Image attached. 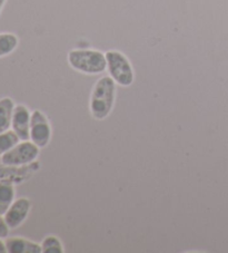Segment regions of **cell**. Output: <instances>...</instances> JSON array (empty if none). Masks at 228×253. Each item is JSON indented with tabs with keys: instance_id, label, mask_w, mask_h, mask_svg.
Segmentation results:
<instances>
[{
	"instance_id": "cell-12",
	"label": "cell",
	"mask_w": 228,
	"mask_h": 253,
	"mask_svg": "<svg viewBox=\"0 0 228 253\" xmlns=\"http://www.w3.org/2000/svg\"><path fill=\"white\" fill-rule=\"evenodd\" d=\"M20 138L14 130L0 133V156L6 154L12 147L19 143Z\"/></svg>"
},
{
	"instance_id": "cell-13",
	"label": "cell",
	"mask_w": 228,
	"mask_h": 253,
	"mask_svg": "<svg viewBox=\"0 0 228 253\" xmlns=\"http://www.w3.org/2000/svg\"><path fill=\"white\" fill-rule=\"evenodd\" d=\"M42 253H64L65 249L59 238L55 235H48L41 242Z\"/></svg>"
},
{
	"instance_id": "cell-10",
	"label": "cell",
	"mask_w": 228,
	"mask_h": 253,
	"mask_svg": "<svg viewBox=\"0 0 228 253\" xmlns=\"http://www.w3.org/2000/svg\"><path fill=\"white\" fill-rule=\"evenodd\" d=\"M15 186L10 182H0V214L5 215L15 201Z\"/></svg>"
},
{
	"instance_id": "cell-1",
	"label": "cell",
	"mask_w": 228,
	"mask_h": 253,
	"mask_svg": "<svg viewBox=\"0 0 228 253\" xmlns=\"http://www.w3.org/2000/svg\"><path fill=\"white\" fill-rule=\"evenodd\" d=\"M116 85L109 75L100 77L95 84L89 100V111L95 120L103 121L112 113L116 100Z\"/></svg>"
},
{
	"instance_id": "cell-7",
	"label": "cell",
	"mask_w": 228,
	"mask_h": 253,
	"mask_svg": "<svg viewBox=\"0 0 228 253\" xmlns=\"http://www.w3.org/2000/svg\"><path fill=\"white\" fill-rule=\"evenodd\" d=\"M30 121L32 113L25 105H16L12 114L11 128L18 135L20 141H29L30 139Z\"/></svg>"
},
{
	"instance_id": "cell-16",
	"label": "cell",
	"mask_w": 228,
	"mask_h": 253,
	"mask_svg": "<svg viewBox=\"0 0 228 253\" xmlns=\"http://www.w3.org/2000/svg\"><path fill=\"white\" fill-rule=\"evenodd\" d=\"M6 1L7 0H0V16H1V12H2L3 7L6 5Z\"/></svg>"
},
{
	"instance_id": "cell-11",
	"label": "cell",
	"mask_w": 228,
	"mask_h": 253,
	"mask_svg": "<svg viewBox=\"0 0 228 253\" xmlns=\"http://www.w3.org/2000/svg\"><path fill=\"white\" fill-rule=\"evenodd\" d=\"M19 39L12 33H0V58L6 57L16 50Z\"/></svg>"
},
{
	"instance_id": "cell-15",
	"label": "cell",
	"mask_w": 228,
	"mask_h": 253,
	"mask_svg": "<svg viewBox=\"0 0 228 253\" xmlns=\"http://www.w3.org/2000/svg\"><path fill=\"white\" fill-rule=\"evenodd\" d=\"M6 252H7L6 244L2 241V239H0V253H6Z\"/></svg>"
},
{
	"instance_id": "cell-9",
	"label": "cell",
	"mask_w": 228,
	"mask_h": 253,
	"mask_svg": "<svg viewBox=\"0 0 228 253\" xmlns=\"http://www.w3.org/2000/svg\"><path fill=\"white\" fill-rule=\"evenodd\" d=\"M15 106L16 104L10 97L0 98V133L10 129Z\"/></svg>"
},
{
	"instance_id": "cell-3",
	"label": "cell",
	"mask_w": 228,
	"mask_h": 253,
	"mask_svg": "<svg viewBox=\"0 0 228 253\" xmlns=\"http://www.w3.org/2000/svg\"><path fill=\"white\" fill-rule=\"evenodd\" d=\"M107 72L117 85L129 87L135 81V72L130 60L119 50H108L106 53Z\"/></svg>"
},
{
	"instance_id": "cell-5",
	"label": "cell",
	"mask_w": 228,
	"mask_h": 253,
	"mask_svg": "<svg viewBox=\"0 0 228 253\" xmlns=\"http://www.w3.org/2000/svg\"><path fill=\"white\" fill-rule=\"evenodd\" d=\"M51 135V126L47 116L40 111H34L30 121V141L39 148H43L49 144Z\"/></svg>"
},
{
	"instance_id": "cell-2",
	"label": "cell",
	"mask_w": 228,
	"mask_h": 253,
	"mask_svg": "<svg viewBox=\"0 0 228 253\" xmlns=\"http://www.w3.org/2000/svg\"><path fill=\"white\" fill-rule=\"evenodd\" d=\"M67 59L74 71L86 75H99L107 71L106 54L100 50L77 48L69 51Z\"/></svg>"
},
{
	"instance_id": "cell-14",
	"label": "cell",
	"mask_w": 228,
	"mask_h": 253,
	"mask_svg": "<svg viewBox=\"0 0 228 253\" xmlns=\"http://www.w3.org/2000/svg\"><path fill=\"white\" fill-rule=\"evenodd\" d=\"M10 228L8 226L3 215L0 214V239H7Z\"/></svg>"
},
{
	"instance_id": "cell-4",
	"label": "cell",
	"mask_w": 228,
	"mask_h": 253,
	"mask_svg": "<svg viewBox=\"0 0 228 253\" xmlns=\"http://www.w3.org/2000/svg\"><path fill=\"white\" fill-rule=\"evenodd\" d=\"M39 148L32 141H21L1 156V163L6 167H23L33 163L39 156Z\"/></svg>"
},
{
	"instance_id": "cell-8",
	"label": "cell",
	"mask_w": 228,
	"mask_h": 253,
	"mask_svg": "<svg viewBox=\"0 0 228 253\" xmlns=\"http://www.w3.org/2000/svg\"><path fill=\"white\" fill-rule=\"evenodd\" d=\"M5 244L9 253H42L40 244L24 238H7Z\"/></svg>"
},
{
	"instance_id": "cell-6",
	"label": "cell",
	"mask_w": 228,
	"mask_h": 253,
	"mask_svg": "<svg viewBox=\"0 0 228 253\" xmlns=\"http://www.w3.org/2000/svg\"><path fill=\"white\" fill-rule=\"evenodd\" d=\"M30 210H32V202L29 199L19 198L15 200L3 215L10 230L19 228L27 220Z\"/></svg>"
}]
</instances>
